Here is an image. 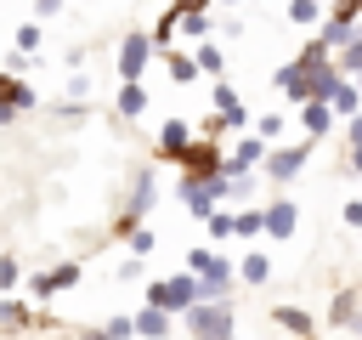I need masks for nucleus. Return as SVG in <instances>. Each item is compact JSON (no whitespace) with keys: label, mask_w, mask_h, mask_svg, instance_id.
Masks as SVG:
<instances>
[{"label":"nucleus","mask_w":362,"mask_h":340,"mask_svg":"<svg viewBox=\"0 0 362 340\" xmlns=\"http://www.w3.org/2000/svg\"><path fill=\"white\" fill-rule=\"evenodd\" d=\"M23 108H34V91H28L23 79H11V74L0 68V125H6V119H17Z\"/></svg>","instance_id":"1"},{"label":"nucleus","mask_w":362,"mask_h":340,"mask_svg":"<svg viewBox=\"0 0 362 340\" xmlns=\"http://www.w3.org/2000/svg\"><path fill=\"white\" fill-rule=\"evenodd\" d=\"M141 62H147V40H141V34H130V40L119 45V74H124V79H136V74H141Z\"/></svg>","instance_id":"2"},{"label":"nucleus","mask_w":362,"mask_h":340,"mask_svg":"<svg viewBox=\"0 0 362 340\" xmlns=\"http://www.w3.org/2000/svg\"><path fill=\"white\" fill-rule=\"evenodd\" d=\"M40 51V23H17V34H11V57H34Z\"/></svg>","instance_id":"3"},{"label":"nucleus","mask_w":362,"mask_h":340,"mask_svg":"<svg viewBox=\"0 0 362 340\" xmlns=\"http://www.w3.org/2000/svg\"><path fill=\"white\" fill-rule=\"evenodd\" d=\"M79 278V266L68 261V266H57V272H45V278H34V295H51V289H62V283H74Z\"/></svg>","instance_id":"4"},{"label":"nucleus","mask_w":362,"mask_h":340,"mask_svg":"<svg viewBox=\"0 0 362 340\" xmlns=\"http://www.w3.org/2000/svg\"><path fill=\"white\" fill-rule=\"evenodd\" d=\"M119 108H124V113H141V85H124V91H119Z\"/></svg>","instance_id":"5"},{"label":"nucleus","mask_w":362,"mask_h":340,"mask_svg":"<svg viewBox=\"0 0 362 340\" xmlns=\"http://www.w3.org/2000/svg\"><path fill=\"white\" fill-rule=\"evenodd\" d=\"M0 323H28V306H17V300H0Z\"/></svg>","instance_id":"6"},{"label":"nucleus","mask_w":362,"mask_h":340,"mask_svg":"<svg viewBox=\"0 0 362 340\" xmlns=\"http://www.w3.org/2000/svg\"><path fill=\"white\" fill-rule=\"evenodd\" d=\"M17 283V261H0V289H11Z\"/></svg>","instance_id":"7"},{"label":"nucleus","mask_w":362,"mask_h":340,"mask_svg":"<svg viewBox=\"0 0 362 340\" xmlns=\"http://www.w3.org/2000/svg\"><path fill=\"white\" fill-rule=\"evenodd\" d=\"M57 6H62V0H34V11H40V17H51Z\"/></svg>","instance_id":"8"}]
</instances>
